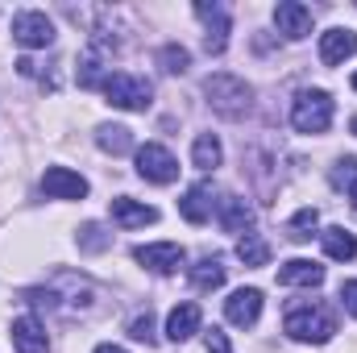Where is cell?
Returning <instances> with one entry per match:
<instances>
[{"instance_id":"4316f807","label":"cell","mask_w":357,"mask_h":353,"mask_svg":"<svg viewBox=\"0 0 357 353\" xmlns=\"http://www.w3.org/2000/svg\"><path fill=\"white\" fill-rule=\"evenodd\" d=\"M75 241H79V250H88V254H100V250H108V246H112V237H108L100 225H84Z\"/></svg>"},{"instance_id":"1f68e13d","label":"cell","mask_w":357,"mask_h":353,"mask_svg":"<svg viewBox=\"0 0 357 353\" xmlns=\"http://www.w3.org/2000/svg\"><path fill=\"white\" fill-rule=\"evenodd\" d=\"M96 353H129V350H121V345H96Z\"/></svg>"},{"instance_id":"5bb4252c","label":"cell","mask_w":357,"mask_h":353,"mask_svg":"<svg viewBox=\"0 0 357 353\" xmlns=\"http://www.w3.org/2000/svg\"><path fill=\"white\" fill-rule=\"evenodd\" d=\"M357 54V33L354 29H328V33H320V63L324 67H341L345 59H354Z\"/></svg>"},{"instance_id":"52a82bcc","label":"cell","mask_w":357,"mask_h":353,"mask_svg":"<svg viewBox=\"0 0 357 353\" xmlns=\"http://www.w3.org/2000/svg\"><path fill=\"white\" fill-rule=\"evenodd\" d=\"M195 17L204 21V50L208 54H225V46H229V29H233V21H229V8L225 4H208V0H195Z\"/></svg>"},{"instance_id":"ba28073f","label":"cell","mask_w":357,"mask_h":353,"mask_svg":"<svg viewBox=\"0 0 357 353\" xmlns=\"http://www.w3.org/2000/svg\"><path fill=\"white\" fill-rule=\"evenodd\" d=\"M133 262L154 270V274H175L178 266L187 262V254H183L178 241H150V246H137L133 250Z\"/></svg>"},{"instance_id":"836d02e7","label":"cell","mask_w":357,"mask_h":353,"mask_svg":"<svg viewBox=\"0 0 357 353\" xmlns=\"http://www.w3.org/2000/svg\"><path fill=\"white\" fill-rule=\"evenodd\" d=\"M349 129H354V133H357V117H354V125H349Z\"/></svg>"},{"instance_id":"30bf717a","label":"cell","mask_w":357,"mask_h":353,"mask_svg":"<svg viewBox=\"0 0 357 353\" xmlns=\"http://www.w3.org/2000/svg\"><path fill=\"white\" fill-rule=\"evenodd\" d=\"M262 316V291L258 287H241L225 299V320L237 324V329H254Z\"/></svg>"},{"instance_id":"ffe728a7","label":"cell","mask_w":357,"mask_h":353,"mask_svg":"<svg viewBox=\"0 0 357 353\" xmlns=\"http://www.w3.org/2000/svg\"><path fill=\"white\" fill-rule=\"evenodd\" d=\"M191 163H195L199 171H216V167L225 163V146H220V137H216V133H199L195 146H191Z\"/></svg>"},{"instance_id":"7c38bea8","label":"cell","mask_w":357,"mask_h":353,"mask_svg":"<svg viewBox=\"0 0 357 353\" xmlns=\"http://www.w3.org/2000/svg\"><path fill=\"white\" fill-rule=\"evenodd\" d=\"M42 191H46L50 200H84V195H88V179L75 175L71 167H50V171L42 175Z\"/></svg>"},{"instance_id":"44dd1931","label":"cell","mask_w":357,"mask_h":353,"mask_svg":"<svg viewBox=\"0 0 357 353\" xmlns=\"http://www.w3.org/2000/svg\"><path fill=\"white\" fill-rule=\"evenodd\" d=\"M104 46L100 42H91L88 50L79 54V84L84 88H104Z\"/></svg>"},{"instance_id":"d4e9b609","label":"cell","mask_w":357,"mask_h":353,"mask_svg":"<svg viewBox=\"0 0 357 353\" xmlns=\"http://www.w3.org/2000/svg\"><path fill=\"white\" fill-rule=\"evenodd\" d=\"M158 63H162V71H167V75H183V71L191 67V54H187V46L167 42V46L158 50Z\"/></svg>"},{"instance_id":"484cf974","label":"cell","mask_w":357,"mask_h":353,"mask_svg":"<svg viewBox=\"0 0 357 353\" xmlns=\"http://www.w3.org/2000/svg\"><path fill=\"white\" fill-rule=\"evenodd\" d=\"M316 225H320V212H316V208H299V212L291 216V237H295V241H307V237L316 233Z\"/></svg>"},{"instance_id":"f1b7e54d","label":"cell","mask_w":357,"mask_h":353,"mask_svg":"<svg viewBox=\"0 0 357 353\" xmlns=\"http://www.w3.org/2000/svg\"><path fill=\"white\" fill-rule=\"evenodd\" d=\"M328 179H333V187H354V183H357V158H354V154L337 158V163H333V171H328Z\"/></svg>"},{"instance_id":"d6986e66","label":"cell","mask_w":357,"mask_h":353,"mask_svg":"<svg viewBox=\"0 0 357 353\" xmlns=\"http://www.w3.org/2000/svg\"><path fill=\"white\" fill-rule=\"evenodd\" d=\"M320 246H324V254H328L333 262H354L357 258V237L354 233H345L341 225L324 229V233H320Z\"/></svg>"},{"instance_id":"e575fe53","label":"cell","mask_w":357,"mask_h":353,"mask_svg":"<svg viewBox=\"0 0 357 353\" xmlns=\"http://www.w3.org/2000/svg\"><path fill=\"white\" fill-rule=\"evenodd\" d=\"M354 88H357V75H354Z\"/></svg>"},{"instance_id":"83f0119b","label":"cell","mask_w":357,"mask_h":353,"mask_svg":"<svg viewBox=\"0 0 357 353\" xmlns=\"http://www.w3.org/2000/svg\"><path fill=\"white\" fill-rule=\"evenodd\" d=\"M129 337H133V341H142V345H154V341H158V329H154V316H150V312H142V316H133V320H129Z\"/></svg>"},{"instance_id":"3957f363","label":"cell","mask_w":357,"mask_h":353,"mask_svg":"<svg viewBox=\"0 0 357 353\" xmlns=\"http://www.w3.org/2000/svg\"><path fill=\"white\" fill-rule=\"evenodd\" d=\"M291 125L299 133H324L333 125V96L320 88H307L291 100Z\"/></svg>"},{"instance_id":"9c48e42d","label":"cell","mask_w":357,"mask_h":353,"mask_svg":"<svg viewBox=\"0 0 357 353\" xmlns=\"http://www.w3.org/2000/svg\"><path fill=\"white\" fill-rule=\"evenodd\" d=\"M274 29L287 38V42H299L312 33V8L299 4V0H278L274 4Z\"/></svg>"},{"instance_id":"7402d4cb","label":"cell","mask_w":357,"mask_h":353,"mask_svg":"<svg viewBox=\"0 0 357 353\" xmlns=\"http://www.w3.org/2000/svg\"><path fill=\"white\" fill-rule=\"evenodd\" d=\"M96 146H100L104 154H129V150H133V133H129L125 125H100V129H96Z\"/></svg>"},{"instance_id":"8992f818","label":"cell","mask_w":357,"mask_h":353,"mask_svg":"<svg viewBox=\"0 0 357 353\" xmlns=\"http://www.w3.org/2000/svg\"><path fill=\"white\" fill-rule=\"evenodd\" d=\"M137 175L146 179V183H158V187H167V183H175V179H178V158L167 150V146H158V142H146V146L137 150Z\"/></svg>"},{"instance_id":"f546056e","label":"cell","mask_w":357,"mask_h":353,"mask_svg":"<svg viewBox=\"0 0 357 353\" xmlns=\"http://www.w3.org/2000/svg\"><path fill=\"white\" fill-rule=\"evenodd\" d=\"M204 345H208V353H233L229 333H220V329H208V333H204Z\"/></svg>"},{"instance_id":"e0dca14e","label":"cell","mask_w":357,"mask_h":353,"mask_svg":"<svg viewBox=\"0 0 357 353\" xmlns=\"http://www.w3.org/2000/svg\"><path fill=\"white\" fill-rule=\"evenodd\" d=\"M212 183H195V187H187L183 191V200H178V212H183V220H191V225H204L208 216H212Z\"/></svg>"},{"instance_id":"d6a6232c","label":"cell","mask_w":357,"mask_h":353,"mask_svg":"<svg viewBox=\"0 0 357 353\" xmlns=\"http://www.w3.org/2000/svg\"><path fill=\"white\" fill-rule=\"evenodd\" d=\"M349 200H354V212H357V183L349 187Z\"/></svg>"},{"instance_id":"2e32d148","label":"cell","mask_w":357,"mask_h":353,"mask_svg":"<svg viewBox=\"0 0 357 353\" xmlns=\"http://www.w3.org/2000/svg\"><path fill=\"white\" fill-rule=\"evenodd\" d=\"M199 329H204V312H199V303H178L175 312L167 316V337H171L175 345L191 341Z\"/></svg>"},{"instance_id":"5b68a950","label":"cell","mask_w":357,"mask_h":353,"mask_svg":"<svg viewBox=\"0 0 357 353\" xmlns=\"http://www.w3.org/2000/svg\"><path fill=\"white\" fill-rule=\"evenodd\" d=\"M13 42L25 46V50H46L54 42V21L38 8H25L13 17Z\"/></svg>"},{"instance_id":"8fae6325","label":"cell","mask_w":357,"mask_h":353,"mask_svg":"<svg viewBox=\"0 0 357 353\" xmlns=\"http://www.w3.org/2000/svg\"><path fill=\"white\" fill-rule=\"evenodd\" d=\"M216 216H220V225H225V233H254V208L245 204V195H233V191H225L220 200H216Z\"/></svg>"},{"instance_id":"ac0fdd59","label":"cell","mask_w":357,"mask_h":353,"mask_svg":"<svg viewBox=\"0 0 357 353\" xmlns=\"http://www.w3.org/2000/svg\"><path fill=\"white\" fill-rule=\"evenodd\" d=\"M278 283L282 287H320L324 283V266H316L312 258H291L278 266Z\"/></svg>"},{"instance_id":"7a4b0ae2","label":"cell","mask_w":357,"mask_h":353,"mask_svg":"<svg viewBox=\"0 0 357 353\" xmlns=\"http://www.w3.org/2000/svg\"><path fill=\"white\" fill-rule=\"evenodd\" d=\"M282 329H287L291 341H303V345H328L333 333H337V320H333V312L307 303V308H291L287 320H282Z\"/></svg>"},{"instance_id":"6da1fadb","label":"cell","mask_w":357,"mask_h":353,"mask_svg":"<svg viewBox=\"0 0 357 353\" xmlns=\"http://www.w3.org/2000/svg\"><path fill=\"white\" fill-rule=\"evenodd\" d=\"M204 96H208V108L225 121H241L250 117L254 108V88L241 80V75H229V71H216L204 80Z\"/></svg>"},{"instance_id":"603a6c76","label":"cell","mask_w":357,"mask_h":353,"mask_svg":"<svg viewBox=\"0 0 357 353\" xmlns=\"http://www.w3.org/2000/svg\"><path fill=\"white\" fill-rule=\"evenodd\" d=\"M191 283H195V291H216V287H225V262H220V258H199V262L191 266Z\"/></svg>"},{"instance_id":"9a60e30c","label":"cell","mask_w":357,"mask_h":353,"mask_svg":"<svg viewBox=\"0 0 357 353\" xmlns=\"http://www.w3.org/2000/svg\"><path fill=\"white\" fill-rule=\"evenodd\" d=\"M154 220H158V208H150L142 200H129V195L112 200V225H121V229H146Z\"/></svg>"},{"instance_id":"4dcf8cb0","label":"cell","mask_w":357,"mask_h":353,"mask_svg":"<svg viewBox=\"0 0 357 353\" xmlns=\"http://www.w3.org/2000/svg\"><path fill=\"white\" fill-rule=\"evenodd\" d=\"M341 303H345V312H349V316H357V278L341 283Z\"/></svg>"},{"instance_id":"277c9868","label":"cell","mask_w":357,"mask_h":353,"mask_svg":"<svg viewBox=\"0 0 357 353\" xmlns=\"http://www.w3.org/2000/svg\"><path fill=\"white\" fill-rule=\"evenodd\" d=\"M104 96H108V104H112V108L146 112V108H150V100H154V88H150V80H142V75L112 71V75L104 80Z\"/></svg>"},{"instance_id":"cb8c5ba5","label":"cell","mask_w":357,"mask_h":353,"mask_svg":"<svg viewBox=\"0 0 357 353\" xmlns=\"http://www.w3.org/2000/svg\"><path fill=\"white\" fill-rule=\"evenodd\" d=\"M237 258L245 266H266L270 262V246L258 237V233H245V237H237Z\"/></svg>"},{"instance_id":"4fadbf2b","label":"cell","mask_w":357,"mask_h":353,"mask_svg":"<svg viewBox=\"0 0 357 353\" xmlns=\"http://www.w3.org/2000/svg\"><path fill=\"white\" fill-rule=\"evenodd\" d=\"M13 350L17 353H50L46 324L38 316H17L13 320Z\"/></svg>"}]
</instances>
